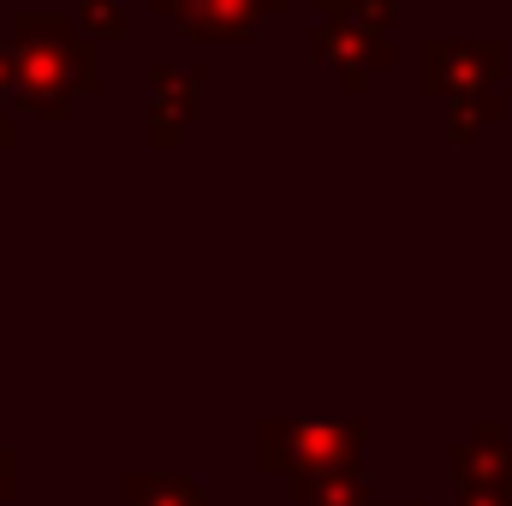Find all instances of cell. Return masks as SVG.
I'll return each instance as SVG.
<instances>
[{"label":"cell","instance_id":"obj_11","mask_svg":"<svg viewBox=\"0 0 512 506\" xmlns=\"http://www.w3.org/2000/svg\"><path fill=\"white\" fill-rule=\"evenodd\" d=\"M322 18H346V24H364V30H387L393 24V0H316Z\"/></svg>","mask_w":512,"mask_h":506},{"label":"cell","instance_id":"obj_2","mask_svg":"<svg viewBox=\"0 0 512 506\" xmlns=\"http://www.w3.org/2000/svg\"><path fill=\"white\" fill-rule=\"evenodd\" d=\"M364 441H370V429L358 417H334V423H262L256 465L274 471V477H286L298 489V483H316V477L358 471L364 465Z\"/></svg>","mask_w":512,"mask_h":506},{"label":"cell","instance_id":"obj_10","mask_svg":"<svg viewBox=\"0 0 512 506\" xmlns=\"http://www.w3.org/2000/svg\"><path fill=\"white\" fill-rule=\"evenodd\" d=\"M78 30H84L90 42H120V36H126L120 0H78Z\"/></svg>","mask_w":512,"mask_h":506},{"label":"cell","instance_id":"obj_12","mask_svg":"<svg viewBox=\"0 0 512 506\" xmlns=\"http://www.w3.org/2000/svg\"><path fill=\"white\" fill-rule=\"evenodd\" d=\"M447 120H453V137H477L483 120H501V96H465V102H447Z\"/></svg>","mask_w":512,"mask_h":506},{"label":"cell","instance_id":"obj_13","mask_svg":"<svg viewBox=\"0 0 512 506\" xmlns=\"http://www.w3.org/2000/svg\"><path fill=\"white\" fill-rule=\"evenodd\" d=\"M12 489H18V465H12V453L0 447V501H12Z\"/></svg>","mask_w":512,"mask_h":506},{"label":"cell","instance_id":"obj_14","mask_svg":"<svg viewBox=\"0 0 512 506\" xmlns=\"http://www.w3.org/2000/svg\"><path fill=\"white\" fill-rule=\"evenodd\" d=\"M12 137H18V120H12V108H6V96H0V149H12Z\"/></svg>","mask_w":512,"mask_h":506},{"label":"cell","instance_id":"obj_3","mask_svg":"<svg viewBox=\"0 0 512 506\" xmlns=\"http://www.w3.org/2000/svg\"><path fill=\"white\" fill-rule=\"evenodd\" d=\"M423 90L441 102H465V96H489L507 72L501 42H423Z\"/></svg>","mask_w":512,"mask_h":506},{"label":"cell","instance_id":"obj_5","mask_svg":"<svg viewBox=\"0 0 512 506\" xmlns=\"http://www.w3.org/2000/svg\"><path fill=\"white\" fill-rule=\"evenodd\" d=\"M310 60H316L322 72H334V78L358 96V90L382 72L387 60H393V48H387L382 30H364V24H346V18H322Z\"/></svg>","mask_w":512,"mask_h":506},{"label":"cell","instance_id":"obj_1","mask_svg":"<svg viewBox=\"0 0 512 506\" xmlns=\"http://www.w3.org/2000/svg\"><path fill=\"white\" fill-rule=\"evenodd\" d=\"M6 48V108L30 120H72V102L96 90V42L48 12H24Z\"/></svg>","mask_w":512,"mask_h":506},{"label":"cell","instance_id":"obj_6","mask_svg":"<svg viewBox=\"0 0 512 506\" xmlns=\"http://www.w3.org/2000/svg\"><path fill=\"white\" fill-rule=\"evenodd\" d=\"M149 90H155V108H149V137H155V149H173V143H179V131L197 120L203 78H197V72H185V66H155Z\"/></svg>","mask_w":512,"mask_h":506},{"label":"cell","instance_id":"obj_8","mask_svg":"<svg viewBox=\"0 0 512 506\" xmlns=\"http://www.w3.org/2000/svg\"><path fill=\"white\" fill-rule=\"evenodd\" d=\"M126 506H209L203 489L179 471H131L126 477Z\"/></svg>","mask_w":512,"mask_h":506},{"label":"cell","instance_id":"obj_7","mask_svg":"<svg viewBox=\"0 0 512 506\" xmlns=\"http://www.w3.org/2000/svg\"><path fill=\"white\" fill-rule=\"evenodd\" d=\"M459 489H512V441L501 423H477V435L453 453Z\"/></svg>","mask_w":512,"mask_h":506},{"label":"cell","instance_id":"obj_15","mask_svg":"<svg viewBox=\"0 0 512 506\" xmlns=\"http://www.w3.org/2000/svg\"><path fill=\"white\" fill-rule=\"evenodd\" d=\"M0 96H6V48H0Z\"/></svg>","mask_w":512,"mask_h":506},{"label":"cell","instance_id":"obj_9","mask_svg":"<svg viewBox=\"0 0 512 506\" xmlns=\"http://www.w3.org/2000/svg\"><path fill=\"white\" fill-rule=\"evenodd\" d=\"M292 506H376L364 471H340V477H316V483H298Z\"/></svg>","mask_w":512,"mask_h":506},{"label":"cell","instance_id":"obj_16","mask_svg":"<svg viewBox=\"0 0 512 506\" xmlns=\"http://www.w3.org/2000/svg\"><path fill=\"white\" fill-rule=\"evenodd\" d=\"M376 506H417V501H376Z\"/></svg>","mask_w":512,"mask_h":506},{"label":"cell","instance_id":"obj_4","mask_svg":"<svg viewBox=\"0 0 512 506\" xmlns=\"http://www.w3.org/2000/svg\"><path fill=\"white\" fill-rule=\"evenodd\" d=\"M155 18H173L191 42H245L262 18L286 12V0H149Z\"/></svg>","mask_w":512,"mask_h":506}]
</instances>
